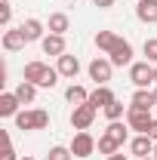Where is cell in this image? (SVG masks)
<instances>
[{"mask_svg":"<svg viewBox=\"0 0 157 160\" xmlns=\"http://www.w3.org/2000/svg\"><path fill=\"white\" fill-rule=\"evenodd\" d=\"M105 136H111V139L123 148V142L129 139V123H123V120H111V123H108V129H105Z\"/></svg>","mask_w":157,"mask_h":160,"instance_id":"2e32d148","label":"cell"},{"mask_svg":"<svg viewBox=\"0 0 157 160\" xmlns=\"http://www.w3.org/2000/svg\"><path fill=\"white\" fill-rule=\"evenodd\" d=\"M86 71H89V80H96V86H108L114 65H111V59H105V56H96V59L89 62Z\"/></svg>","mask_w":157,"mask_h":160,"instance_id":"3957f363","label":"cell"},{"mask_svg":"<svg viewBox=\"0 0 157 160\" xmlns=\"http://www.w3.org/2000/svg\"><path fill=\"white\" fill-rule=\"evenodd\" d=\"M96 114H99V111L89 105V102H83V105H74V111H71V126H74L77 132H83V129H89V126H93Z\"/></svg>","mask_w":157,"mask_h":160,"instance_id":"277c9868","label":"cell"},{"mask_svg":"<svg viewBox=\"0 0 157 160\" xmlns=\"http://www.w3.org/2000/svg\"><path fill=\"white\" fill-rule=\"evenodd\" d=\"M154 145L157 142L151 139V136H136V139H129V154H133V157H151V154H154Z\"/></svg>","mask_w":157,"mask_h":160,"instance_id":"30bf717a","label":"cell"},{"mask_svg":"<svg viewBox=\"0 0 157 160\" xmlns=\"http://www.w3.org/2000/svg\"><path fill=\"white\" fill-rule=\"evenodd\" d=\"M145 136H151V139H154V142H157V117H154V120H151V126H148V132H145Z\"/></svg>","mask_w":157,"mask_h":160,"instance_id":"f546056e","label":"cell"},{"mask_svg":"<svg viewBox=\"0 0 157 160\" xmlns=\"http://www.w3.org/2000/svg\"><path fill=\"white\" fill-rule=\"evenodd\" d=\"M56 68H59L62 77L74 80L80 74V59H77V56H71V52H65V56H59V65H56Z\"/></svg>","mask_w":157,"mask_h":160,"instance_id":"5bb4252c","label":"cell"},{"mask_svg":"<svg viewBox=\"0 0 157 160\" xmlns=\"http://www.w3.org/2000/svg\"><path fill=\"white\" fill-rule=\"evenodd\" d=\"M129 105H133V108H148V111L157 108L154 92H151V89H136V92H133V99H129Z\"/></svg>","mask_w":157,"mask_h":160,"instance_id":"44dd1931","label":"cell"},{"mask_svg":"<svg viewBox=\"0 0 157 160\" xmlns=\"http://www.w3.org/2000/svg\"><path fill=\"white\" fill-rule=\"evenodd\" d=\"M19 28H22V34H25V40H28V43H34V40H43V37H46V25H43L40 19H25Z\"/></svg>","mask_w":157,"mask_h":160,"instance_id":"7c38bea8","label":"cell"},{"mask_svg":"<svg viewBox=\"0 0 157 160\" xmlns=\"http://www.w3.org/2000/svg\"><path fill=\"white\" fill-rule=\"evenodd\" d=\"M129 80L136 89H148L154 83V65L151 62H133L129 65Z\"/></svg>","mask_w":157,"mask_h":160,"instance_id":"7a4b0ae2","label":"cell"},{"mask_svg":"<svg viewBox=\"0 0 157 160\" xmlns=\"http://www.w3.org/2000/svg\"><path fill=\"white\" fill-rule=\"evenodd\" d=\"M108 59H111V65L114 68H123V65H133V43L129 40H123L120 37V43L108 52Z\"/></svg>","mask_w":157,"mask_h":160,"instance_id":"52a82bcc","label":"cell"},{"mask_svg":"<svg viewBox=\"0 0 157 160\" xmlns=\"http://www.w3.org/2000/svg\"><path fill=\"white\" fill-rule=\"evenodd\" d=\"M102 111H105V117H108V123H111V120H123L126 117V108H123V102H111V105H108V108H102Z\"/></svg>","mask_w":157,"mask_h":160,"instance_id":"cb8c5ba5","label":"cell"},{"mask_svg":"<svg viewBox=\"0 0 157 160\" xmlns=\"http://www.w3.org/2000/svg\"><path fill=\"white\" fill-rule=\"evenodd\" d=\"M22 108V102L16 92H0V117H16Z\"/></svg>","mask_w":157,"mask_h":160,"instance_id":"9a60e30c","label":"cell"},{"mask_svg":"<svg viewBox=\"0 0 157 160\" xmlns=\"http://www.w3.org/2000/svg\"><path fill=\"white\" fill-rule=\"evenodd\" d=\"M37 89H40V86L28 83V80H22V83L16 86V89H13V92L19 96V102H22V105H34V99H37Z\"/></svg>","mask_w":157,"mask_h":160,"instance_id":"d6986e66","label":"cell"},{"mask_svg":"<svg viewBox=\"0 0 157 160\" xmlns=\"http://www.w3.org/2000/svg\"><path fill=\"white\" fill-rule=\"evenodd\" d=\"M142 52H145V62H151V65H157V37L145 40V46H142Z\"/></svg>","mask_w":157,"mask_h":160,"instance_id":"484cf974","label":"cell"},{"mask_svg":"<svg viewBox=\"0 0 157 160\" xmlns=\"http://www.w3.org/2000/svg\"><path fill=\"white\" fill-rule=\"evenodd\" d=\"M151 111L148 108H126V123H129V129H136V136H145L148 132V126H151Z\"/></svg>","mask_w":157,"mask_h":160,"instance_id":"5b68a950","label":"cell"},{"mask_svg":"<svg viewBox=\"0 0 157 160\" xmlns=\"http://www.w3.org/2000/svg\"><path fill=\"white\" fill-rule=\"evenodd\" d=\"M142 160H157V157H154V154H151V157H142Z\"/></svg>","mask_w":157,"mask_h":160,"instance_id":"d6a6232c","label":"cell"},{"mask_svg":"<svg viewBox=\"0 0 157 160\" xmlns=\"http://www.w3.org/2000/svg\"><path fill=\"white\" fill-rule=\"evenodd\" d=\"M105 160H129V157H126L123 151H117V154H111V157H105Z\"/></svg>","mask_w":157,"mask_h":160,"instance_id":"4dcf8cb0","label":"cell"},{"mask_svg":"<svg viewBox=\"0 0 157 160\" xmlns=\"http://www.w3.org/2000/svg\"><path fill=\"white\" fill-rule=\"evenodd\" d=\"M154 157H157V145H154Z\"/></svg>","mask_w":157,"mask_h":160,"instance_id":"d590c367","label":"cell"},{"mask_svg":"<svg viewBox=\"0 0 157 160\" xmlns=\"http://www.w3.org/2000/svg\"><path fill=\"white\" fill-rule=\"evenodd\" d=\"M96 145H99V142L83 129V132H74V139H71L68 148H71V154H74V157L83 160V157H89V154H96Z\"/></svg>","mask_w":157,"mask_h":160,"instance_id":"8992f818","label":"cell"},{"mask_svg":"<svg viewBox=\"0 0 157 160\" xmlns=\"http://www.w3.org/2000/svg\"><path fill=\"white\" fill-rule=\"evenodd\" d=\"M68 28H71V19H68L65 12H53L49 22H46V31H49V34H65Z\"/></svg>","mask_w":157,"mask_h":160,"instance_id":"ffe728a7","label":"cell"},{"mask_svg":"<svg viewBox=\"0 0 157 160\" xmlns=\"http://www.w3.org/2000/svg\"><path fill=\"white\" fill-rule=\"evenodd\" d=\"M136 19L142 25H154L157 22V0H139L136 3Z\"/></svg>","mask_w":157,"mask_h":160,"instance_id":"4fadbf2b","label":"cell"},{"mask_svg":"<svg viewBox=\"0 0 157 160\" xmlns=\"http://www.w3.org/2000/svg\"><path fill=\"white\" fill-rule=\"evenodd\" d=\"M40 49H43V56H65L68 52V46H65V34H46V37L40 40Z\"/></svg>","mask_w":157,"mask_h":160,"instance_id":"ba28073f","label":"cell"},{"mask_svg":"<svg viewBox=\"0 0 157 160\" xmlns=\"http://www.w3.org/2000/svg\"><path fill=\"white\" fill-rule=\"evenodd\" d=\"M111 102H114V92H111L108 86H96V89L89 92V105H93L96 111H99V108H108Z\"/></svg>","mask_w":157,"mask_h":160,"instance_id":"ac0fdd59","label":"cell"},{"mask_svg":"<svg viewBox=\"0 0 157 160\" xmlns=\"http://www.w3.org/2000/svg\"><path fill=\"white\" fill-rule=\"evenodd\" d=\"M13 120H16V129H22V132H31V129H46V126H49V114H46L43 108L19 111Z\"/></svg>","mask_w":157,"mask_h":160,"instance_id":"6da1fadb","label":"cell"},{"mask_svg":"<svg viewBox=\"0 0 157 160\" xmlns=\"http://www.w3.org/2000/svg\"><path fill=\"white\" fill-rule=\"evenodd\" d=\"M0 160H19V154H16V148H13L6 132H3V154H0Z\"/></svg>","mask_w":157,"mask_h":160,"instance_id":"4316f807","label":"cell"},{"mask_svg":"<svg viewBox=\"0 0 157 160\" xmlns=\"http://www.w3.org/2000/svg\"><path fill=\"white\" fill-rule=\"evenodd\" d=\"M154 83H157V65H154Z\"/></svg>","mask_w":157,"mask_h":160,"instance_id":"836d02e7","label":"cell"},{"mask_svg":"<svg viewBox=\"0 0 157 160\" xmlns=\"http://www.w3.org/2000/svg\"><path fill=\"white\" fill-rule=\"evenodd\" d=\"M74 154H71V148H65V145H53L49 148V154H46V160H71Z\"/></svg>","mask_w":157,"mask_h":160,"instance_id":"d4e9b609","label":"cell"},{"mask_svg":"<svg viewBox=\"0 0 157 160\" xmlns=\"http://www.w3.org/2000/svg\"><path fill=\"white\" fill-rule=\"evenodd\" d=\"M46 74H49V65H46V62H28V65H25V71H22V80H28V83L40 86Z\"/></svg>","mask_w":157,"mask_h":160,"instance_id":"9c48e42d","label":"cell"},{"mask_svg":"<svg viewBox=\"0 0 157 160\" xmlns=\"http://www.w3.org/2000/svg\"><path fill=\"white\" fill-rule=\"evenodd\" d=\"M117 43H120L117 31H99V34H96V49H99V52H111Z\"/></svg>","mask_w":157,"mask_h":160,"instance_id":"e0dca14e","label":"cell"},{"mask_svg":"<svg viewBox=\"0 0 157 160\" xmlns=\"http://www.w3.org/2000/svg\"><path fill=\"white\" fill-rule=\"evenodd\" d=\"M0 43H3V49H6V52H19V49H25V43H28V40H25V34H22V28H6Z\"/></svg>","mask_w":157,"mask_h":160,"instance_id":"8fae6325","label":"cell"},{"mask_svg":"<svg viewBox=\"0 0 157 160\" xmlns=\"http://www.w3.org/2000/svg\"><path fill=\"white\" fill-rule=\"evenodd\" d=\"M9 19H13V3H9V0H3V3H0V25H3V28H9Z\"/></svg>","mask_w":157,"mask_h":160,"instance_id":"83f0119b","label":"cell"},{"mask_svg":"<svg viewBox=\"0 0 157 160\" xmlns=\"http://www.w3.org/2000/svg\"><path fill=\"white\" fill-rule=\"evenodd\" d=\"M65 99L71 102V105H83V102H89V92H86L80 83H71V86L65 89Z\"/></svg>","mask_w":157,"mask_h":160,"instance_id":"7402d4cb","label":"cell"},{"mask_svg":"<svg viewBox=\"0 0 157 160\" xmlns=\"http://www.w3.org/2000/svg\"><path fill=\"white\" fill-rule=\"evenodd\" d=\"M151 92H154V102H157V86H154V89H151Z\"/></svg>","mask_w":157,"mask_h":160,"instance_id":"1f68e13d","label":"cell"},{"mask_svg":"<svg viewBox=\"0 0 157 160\" xmlns=\"http://www.w3.org/2000/svg\"><path fill=\"white\" fill-rule=\"evenodd\" d=\"M19 160H34V157H19Z\"/></svg>","mask_w":157,"mask_h":160,"instance_id":"e575fe53","label":"cell"},{"mask_svg":"<svg viewBox=\"0 0 157 160\" xmlns=\"http://www.w3.org/2000/svg\"><path fill=\"white\" fill-rule=\"evenodd\" d=\"M93 6H99V9H111L114 0H93Z\"/></svg>","mask_w":157,"mask_h":160,"instance_id":"f1b7e54d","label":"cell"},{"mask_svg":"<svg viewBox=\"0 0 157 160\" xmlns=\"http://www.w3.org/2000/svg\"><path fill=\"white\" fill-rule=\"evenodd\" d=\"M96 148H99V154H105V157H111V154H117V151H120V145L111 139V136H105V132L99 136V145H96Z\"/></svg>","mask_w":157,"mask_h":160,"instance_id":"603a6c76","label":"cell"}]
</instances>
